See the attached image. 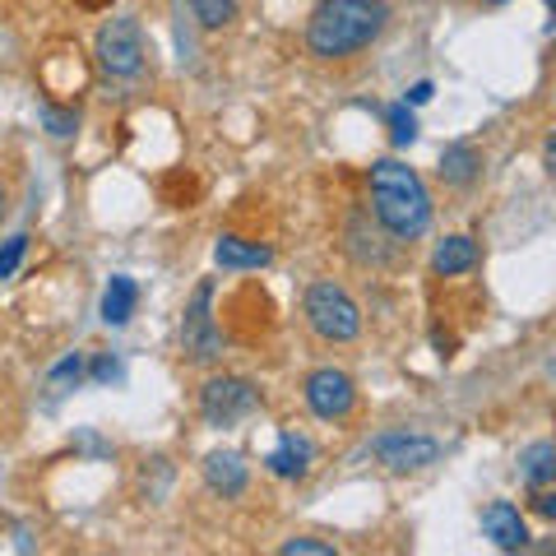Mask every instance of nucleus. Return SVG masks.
<instances>
[{"label":"nucleus","instance_id":"f257e3e1","mask_svg":"<svg viewBox=\"0 0 556 556\" xmlns=\"http://www.w3.org/2000/svg\"><path fill=\"white\" fill-rule=\"evenodd\" d=\"M390 24L386 0H320L306 24V51L316 61H348L367 51Z\"/></svg>","mask_w":556,"mask_h":556},{"label":"nucleus","instance_id":"f03ea898","mask_svg":"<svg viewBox=\"0 0 556 556\" xmlns=\"http://www.w3.org/2000/svg\"><path fill=\"white\" fill-rule=\"evenodd\" d=\"M371 214L380 228L394 232L399 241H417L431 228V190L408 163L380 159L371 163Z\"/></svg>","mask_w":556,"mask_h":556},{"label":"nucleus","instance_id":"7ed1b4c3","mask_svg":"<svg viewBox=\"0 0 556 556\" xmlns=\"http://www.w3.org/2000/svg\"><path fill=\"white\" fill-rule=\"evenodd\" d=\"M302 316L311 325V334L325 343H353L362 334V306L353 302V292L334 278H316L302 298Z\"/></svg>","mask_w":556,"mask_h":556},{"label":"nucleus","instance_id":"20e7f679","mask_svg":"<svg viewBox=\"0 0 556 556\" xmlns=\"http://www.w3.org/2000/svg\"><path fill=\"white\" fill-rule=\"evenodd\" d=\"M214 298H218V283L214 278H200L186 311H181V348H186L190 362H218L223 357V329L214 316Z\"/></svg>","mask_w":556,"mask_h":556},{"label":"nucleus","instance_id":"39448f33","mask_svg":"<svg viewBox=\"0 0 556 556\" xmlns=\"http://www.w3.org/2000/svg\"><path fill=\"white\" fill-rule=\"evenodd\" d=\"M98 65L112 79H135L144 70V28L130 14H116L98 28Z\"/></svg>","mask_w":556,"mask_h":556},{"label":"nucleus","instance_id":"423d86ee","mask_svg":"<svg viewBox=\"0 0 556 556\" xmlns=\"http://www.w3.org/2000/svg\"><path fill=\"white\" fill-rule=\"evenodd\" d=\"M260 408V390L247 376H214L200 390V417L208 427H232Z\"/></svg>","mask_w":556,"mask_h":556},{"label":"nucleus","instance_id":"0eeeda50","mask_svg":"<svg viewBox=\"0 0 556 556\" xmlns=\"http://www.w3.org/2000/svg\"><path fill=\"white\" fill-rule=\"evenodd\" d=\"M371 455L390 468V473H422L441 459V441L422 437V431H380L371 441Z\"/></svg>","mask_w":556,"mask_h":556},{"label":"nucleus","instance_id":"6e6552de","mask_svg":"<svg viewBox=\"0 0 556 556\" xmlns=\"http://www.w3.org/2000/svg\"><path fill=\"white\" fill-rule=\"evenodd\" d=\"M306 408L320 417V422H343V417H353L357 408V386L353 376L339 371V367H320L306 376Z\"/></svg>","mask_w":556,"mask_h":556},{"label":"nucleus","instance_id":"1a4fd4ad","mask_svg":"<svg viewBox=\"0 0 556 556\" xmlns=\"http://www.w3.org/2000/svg\"><path fill=\"white\" fill-rule=\"evenodd\" d=\"M343 247H348V255H353L362 269H386L394 260L399 237L380 228V218L353 214V218H348V228H343Z\"/></svg>","mask_w":556,"mask_h":556},{"label":"nucleus","instance_id":"9d476101","mask_svg":"<svg viewBox=\"0 0 556 556\" xmlns=\"http://www.w3.org/2000/svg\"><path fill=\"white\" fill-rule=\"evenodd\" d=\"M482 538L501 552H525L529 547V525H525V515H519V506H510V501H492V506L482 510Z\"/></svg>","mask_w":556,"mask_h":556},{"label":"nucleus","instance_id":"9b49d317","mask_svg":"<svg viewBox=\"0 0 556 556\" xmlns=\"http://www.w3.org/2000/svg\"><path fill=\"white\" fill-rule=\"evenodd\" d=\"M204 482H208V492H218L223 501H232V496L247 492L251 468H247V459H241L237 450H214V455L204 459Z\"/></svg>","mask_w":556,"mask_h":556},{"label":"nucleus","instance_id":"f8f14e48","mask_svg":"<svg viewBox=\"0 0 556 556\" xmlns=\"http://www.w3.org/2000/svg\"><path fill=\"white\" fill-rule=\"evenodd\" d=\"M214 265L228 269V274H247V269H269L274 265V251L260 247V241H247V237H218L214 247Z\"/></svg>","mask_w":556,"mask_h":556},{"label":"nucleus","instance_id":"ddd939ff","mask_svg":"<svg viewBox=\"0 0 556 556\" xmlns=\"http://www.w3.org/2000/svg\"><path fill=\"white\" fill-rule=\"evenodd\" d=\"M311 459H316V445H311L306 437H298V431H283L278 445L269 450L265 468H269L274 478H306L311 473Z\"/></svg>","mask_w":556,"mask_h":556},{"label":"nucleus","instance_id":"4468645a","mask_svg":"<svg viewBox=\"0 0 556 556\" xmlns=\"http://www.w3.org/2000/svg\"><path fill=\"white\" fill-rule=\"evenodd\" d=\"M441 181L445 186H455V190H464V186H473L478 181V172H482V159H478V149L468 144V139H455V144H445L441 149Z\"/></svg>","mask_w":556,"mask_h":556},{"label":"nucleus","instance_id":"2eb2a0df","mask_svg":"<svg viewBox=\"0 0 556 556\" xmlns=\"http://www.w3.org/2000/svg\"><path fill=\"white\" fill-rule=\"evenodd\" d=\"M478 265V241L473 237H445L437 251H431V269L441 278H459Z\"/></svg>","mask_w":556,"mask_h":556},{"label":"nucleus","instance_id":"dca6fc26","mask_svg":"<svg viewBox=\"0 0 556 556\" xmlns=\"http://www.w3.org/2000/svg\"><path fill=\"white\" fill-rule=\"evenodd\" d=\"M519 478H525V486H552L556 482V441H533L519 450Z\"/></svg>","mask_w":556,"mask_h":556},{"label":"nucleus","instance_id":"f3484780","mask_svg":"<svg viewBox=\"0 0 556 556\" xmlns=\"http://www.w3.org/2000/svg\"><path fill=\"white\" fill-rule=\"evenodd\" d=\"M135 306H139V283H135V278H126V274H116L108 283V292H102V320H108V325H126L135 316Z\"/></svg>","mask_w":556,"mask_h":556},{"label":"nucleus","instance_id":"a211bd4d","mask_svg":"<svg viewBox=\"0 0 556 556\" xmlns=\"http://www.w3.org/2000/svg\"><path fill=\"white\" fill-rule=\"evenodd\" d=\"M237 10H241V0H190V14H195L204 28L232 24V20H237Z\"/></svg>","mask_w":556,"mask_h":556},{"label":"nucleus","instance_id":"6ab92c4d","mask_svg":"<svg viewBox=\"0 0 556 556\" xmlns=\"http://www.w3.org/2000/svg\"><path fill=\"white\" fill-rule=\"evenodd\" d=\"M390 121V139H394V149H408L413 139H417V116L408 112V102H394V108L386 112Z\"/></svg>","mask_w":556,"mask_h":556},{"label":"nucleus","instance_id":"aec40b11","mask_svg":"<svg viewBox=\"0 0 556 556\" xmlns=\"http://www.w3.org/2000/svg\"><path fill=\"white\" fill-rule=\"evenodd\" d=\"M42 126L47 135H56V139H70L79 130V116L75 112H56V108H42Z\"/></svg>","mask_w":556,"mask_h":556},{"label":"nucleus","instance_id":"412c9836","mask_svg":"<svg viewBox=\"0 0 556 556\" xmlns=\"http://www.w3.org/2000/svg\"><path fill=\"white\" fill-rule=\"evenodd\" d=\"M24 251H28V237H10L5 247H0V278H10L14 269H20Z\"/></svg>","mask_w":556,"mask_h":556},{"label":"nucleus","instance_id":"4be33fe9","mask_svg":"<svg viewBox=\"0 0 556 556\" xmlns=\"http://www.w3.org/2000/svg\"><path fill=\"white\" fill-rule=\"evenodd\" d=\"M529 510H533V515H543V519H552V525H556V482H552V486H533Z\"/></svg>","mask_w":556,"mask_h":556},{"label":"nucleus","instance_id":"5701e85b","mask_svg":"<svg viewBox=\"0 0 556 556\" xmlns=\"http://www.w3.org/2000/svg\"><path fill=\"white\" fill-rule=\"evenodd\" d=\"M298 552H306V556H334V543H316V538H288L283 556H298Z\"/></svg>","mask_w":556,"mask_h":556},{"label":"nucleus","instance_id":"b1692460","mask_svg":"<svg viewBox=\"0 0 556 556\" xmlns=\"http://www.w3.org/2000/svg\"><path fill=\"white\" fill-rule=\"evenodd\" d=\"M51 380H56V386L75 380V386H79V380H84V357H79V353H70L65 362H56V367H51Z\"/></svg>","mask_w":556,"mask_h":556},{"label":"nucleus","instance_id":"393cba45","mask_svg":"<svg viewBox=\"0 0 556 556\" xmlns=\"http://www.w3.org/2000/svg\"><path fill=\"white\" fill-rule=\"evenodd\" d=\"M93 380H98V386H112V380H121V362L102 353V357L93 362Z\"/></svg>","mask_w":556,"mask_h":556},{"label":"nucleus","instance_id":"a878e982","mask_svg":"<svg viewBox=\"0 0 556 556\" xmlns=\"http://www.w3.org/2000/svg\"><path fill=\"white\" fill-rule=\"evenodd\" d=\"M543 167L556 177V126H552V130H547V139H543Z\"/></svg>","mask_w":556,"mask_h":556},{"label":"nucleus","instance_id":"bb28decb","mask_svg":"<svg viewBox=\"0 0 556 556\" xmlns=\"http://www.w3.org/2000/svg\"><path fill=\"white\" fill-rule=\"evenodd\" d=\"M431 93H437V89H431V84L422 79V84H413V89H408V98H404V102H413V108H422V102H431Z\"/></svg>","mask_w":556,"mask_h":556},{"label":"nucleus","instance_id":"cd10ccee","mask_svg":"<svg viewBox=\"0 0 556 556\" xmlns=\"http://www.w3.org/2000/svg\"><path fill=\"white\" fill-rule=\"evenodd\" d=\"M5 214H10V190L0 186V218H5Z\"/></svg>","mask_w":556,"mask_h":556},{"label":"nucleus","instance_id":"c85d7f7f","mask_svg":"<svg viewBox=\"0 0 556 556\" xmlns=\"http://www.w3.org/2000/svg\"><path fill=\"white\" fill-rule=\"evenodd\" d=\"M482 5H506V0H482Z\"/></svg>","mask_w":556,"mask_h":556},{"label":"nucleus","instance_id":"c756f323","mask_svg":"<svg viewBox=\"0 0 556 556\" xmlns=\"http://www.w3.org/2000/svg\"><path fill=\"white\" fill-rule=\"evenodd\" d=\"M543 5H547V10H552V14H556V0H543Z\"/></svg>","mask_w":556,"mask_h":556}]
</instances>
